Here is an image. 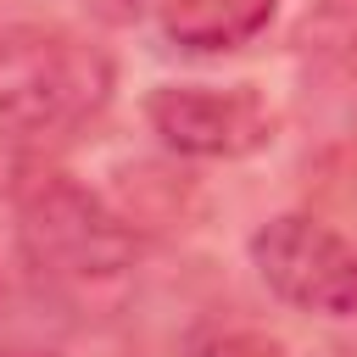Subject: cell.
<instances>
[{
    "mask_svg": "<svg viewBox=\"0 0 357 357\" xmlns=\"http://www.w3.org/2000/svg\"><path fill=\"white\" fill-rule=\"evenodd\" d=\"M33 173H39V167H33V145L17 139V134L0 123V195H17Z\"/></svg>",
    "mask_w": 357,
    "mask_h": 357,
    "instance_id": "cell-6",
    "label": "cell"
},
{
    "mask_svg": "<svg viewBox=\"0 0 357 357\" xmlns=\"http://www.w3.org/2000/svg\"><path fill=\"white\" fill-rule=\"evenodd\" d=\"M156 139L178 156H251L273 139V117L251 89H206V84H162L145 100Z\"/></svg>",
    "mask_w": 357,
    "mask_h": 357,
    "instance_id": "cell-4",
    "label": "cell"
},
{
    "mask_svg": "<svg viewBox=\"0 0 357 357\" xmlns=\"http://www.w3.org/2000/svg\"><path fill=\"white\" fill-rule=\"evenodd\" d=\"M106 95H112V61L89 39L39 22L0 28V123L33 151L45 139L84 128L106 106Z\"/></svg>",
    "mask_w": 357,
    "mask_h": 357,
    "instance_id": "cell-1",
    "label": "cell"
},
{
    "mask_svg": "<svg viewBox=\"0 0 357 357\" xmlns=\"http://www.w3.org/2000/svg\"><path fill=\"white\" fill-rule=\"evenodd\" d=\"M279 0H156L162 28L184 50H234L245 45Z\"/></svg>",
    "mask_w": 357,
    "mask_h": 357,
    "instance_id": "cell-5",
    "label": "cell"
},
{
    "mask_svg": "<svg viewBox=\"0 0 357 357\" xmlns=\"http://www.w3.org/2000/svg\"><path fill=\"white\" fill-rule=\"evenodd\" d=\"M17 212H22V251L45 273L106 279V273H123L134 257L128 229L61 173H33L17 190Z\"/></svg>",
    "mask_w": 357,
    "mask_h": 357,
    "instance_id": "cell-2",
    "label": "cell"
},
{
    "mask_svg": "<svg viewBox=\"0 0 357 357\" xmlns=\"http://www.w3.org/2000/svg\"><path fill=\"white\" fill-rule=\"evenodd\" d=\"M257 279L318 318H351L357 312V245L335 234L312 212H279L251 234Z\"/></svg>",
    "mask_w": 357,
    "mask_h": 357,
    "instance_id": "cell-3",
    "label": "cell"
}]
</instances>
